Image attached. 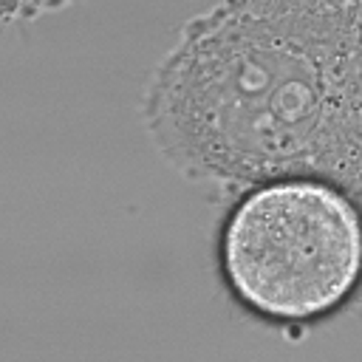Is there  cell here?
I'll return each instance as SVG.
<instances>
[{
  "mask_svg": "<svg viewBox=\"0 0 362 362\" xmlns=\"http://www.w3.org/2000/svg\"><path fill=\"white\" fill-rule=\"evenodd\" d=\"M74 3H82V0H0V17H3L6 25H11V23H31V20L42 17V14L68 8Z\"/></svg>",
  "mask_w": 362,
  "mask_h": 362,
  "instance_id": "obj_3",
  "label": "cell"
},
{
  "mask_svg": "<svg viewBox=\"0 0 362 362\" xmlns=\"http://www.w3.org/2000/svg\"><path fill=\"white\" fill-rule=\"evenodd\" d=\"M320 3H337V6H362V0H320Z\"/></svg>",
  "mask_w": 362,
  "mask_h": 362,
  "instance_id": "obj_4",
  "label": "cell"
},
{
  "mask_svg": "<svg viewBox=\"0 0 362 362\" xmlns=\"http://www.w3.org/2000/svg\"><path fill=\"white\" fill-rule=\"evenodd\" d=\"M218 263L249 314L280 325L325 320L362 286V204L317 178L249 187L221 226Z\"/></svg>",
  "mask_w": 362,
  "mask_h": 362,
  "instance_id": "obj_2",
  "label": "cell"
},
{
  "mask_svg": "<svg viewBox=\"0 0 362 362\" xmlns=\"http://www.w3.org/2000/svg\"><path fill=\"white\" fill-rule=\"evenodd\" d=\"M139 113L189 181L317 178L362 204V6L218 0L153 65Z\"/></svg>",
  "mask_w": 362,
  "mask_h": 362,
  "instance_id": "obj_1",
  "label": "cell"
}]
</instances>
